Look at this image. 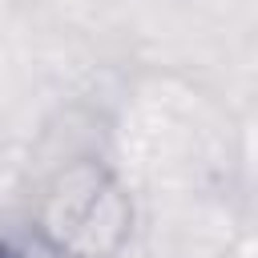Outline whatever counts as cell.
<instances>
[{"label":"cell","instance_id":"obj_1","mask_svg":"<svg viewBox=\"0 0 258 258\" xmlns=\"http://www.w3.org/2000/svg\"><path fill=\"white\" fill-rule=\"evenodd\" d=\"M32 230L56 258H117L133 234L129 189L105 161L77 157L44 181Z\"/></svg>","mask_w":258,"mask_h":258}]
</instances>
